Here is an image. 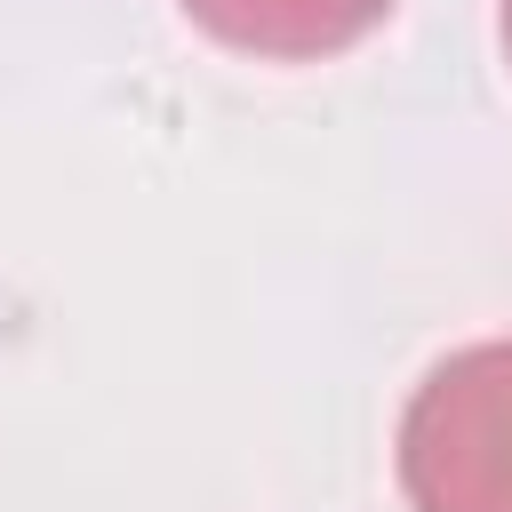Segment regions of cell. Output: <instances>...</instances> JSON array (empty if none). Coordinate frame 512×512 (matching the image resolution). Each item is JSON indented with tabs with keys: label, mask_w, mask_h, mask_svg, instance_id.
Returning a JSON list of instances; mask_svg holds the SVG:
<instances>
[{
	"label": "cell",
	"mask_w": 512,
	"mask_h": 512,
	"mask_svg": "<svg viewBox=\"0 0 512 512\" xmlns=\"http://www.w3.org/2000/svg\"><path fill=\"white\" fill-rule=\"evenodd\" d=\"M392 472L408 512H512V336L424 368L392 432Z\"/></svg>",
	"instance_id": "6da1fadb"
},
{
	"label": "cell",
	"mask_w": 512,
	"mask_h": 512,
	"mask_svg": "<svg viewBox=\"0 0 512 512\" xmlns=\"http://www.w3.org/2000/svg\"><path fill=\"white\" fill-rule=\"evenodd\" d=\"M192 32H208L232 56L256 64H328L344 48H360L368 32H384V16L400 0H176Z\"/></svg>",
	"instance_id": "7a4b0ae2"
},
{
	"label": "cell",
	"mask_w": 512,
	"mask_h": 512,
	"mask_svg": "<svg viewBox=\"0 0 512 512\" xmlns=\"http://www.w3.org/2000/svg\"><path fill=\"white\" fill-rule=\"evenodd\" d=\"M496 40H504V64H512V0H496Z\"/></svg>",
	"instance_id": "3957f363"
}]
</instances>
